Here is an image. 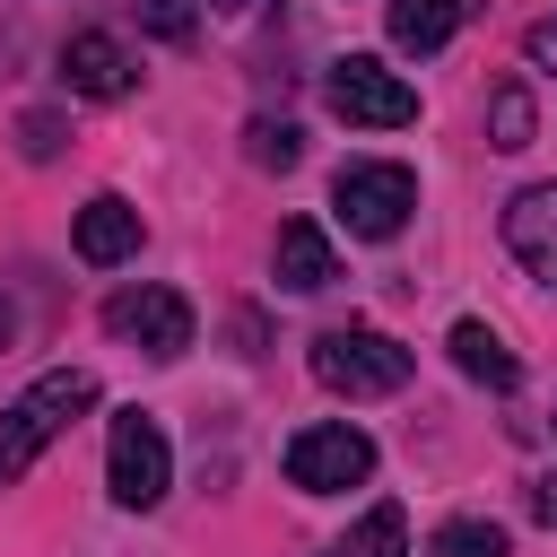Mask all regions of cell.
I'll return each instance as SVG.
<instances>
[{
    "mask_svg": "<svg viewBox=\"0 0 557 557\" xmlns=\"http://www.w3.org/2000/svg\"><path fill=\"white\" fill-rule=\"evenodd\" d=\"M87 409H96V374H87V366L35 374V383L0 409V487H17V479L35 470V453H44L52 435H70Z\"/></svg>",
    "mask_w": 557,
    "mask_h": 557,
    "instance_id": "1",
    "label": "cell"
},
{
    "mask_svg": "<svg viewBox=\"0 0 557 557\" xmlns=\"http://www.w3.org/2000/svg\"><path fill=\"white\" fill-rule=\"evenodd\" d=\"M313 383L322 392H348V400H383L409 383V348L392 331H366V322H339L313 339Z\"/></svg>",
    "mask_w": 557,
    "mask_h": 557,
    "instance_id": "2",
    "label": "cell"
},
{
    "mask_svg": "<svg viewBox=\"0 0 557 557\" xmlns=\"http://www.w3.org/2000/svg\"><path fill=\"white\" fill-rule=\"evenodd\" d=\"M331 209H339V226H348V235L392 244V235L409 226V209H418V174H409V165H374V157H357V165H339Z\"/></svg>",
    "mask_w": 557,
    "mask_h": 557,
    "instance_id": "3",
    "label": "cell"
},
{
    "mask_svg": "<svg viewBox=\"0 0 557 557\" xmlns=\"http://www.w3.org/2000/svg\"><path fill=\"white\" fill-rule=\"evenodd\" d=\"M322 96H331V113H339V122H357V131H400V122H418V87H409L400 70H383L374 52L331 61Z\"/></svg>",
    "mask_w": 557,
    "mask_h": 557,
    "instance_id": "4",
    "label": "cell"
},
{
    "mask_svg": "<svg viewBox=\"0 0 557 557\" xmlns=\"http://www.w3.org/2000/svg\"><path fill=\"white\" fill-rule=\"evenodd\" d=\"M165 479H174V453H165L157 418H148V409H122L113 435H104V487H113V505L148 513V505L165 496Z\"/></svg>",
    "mask_w": 557,
    "mask_h": 557,
    "instance_id": "5",
    "label": "cell"
},
{
    "mask_svg": "<svg viewBox=\"0 0 557 557\" xmlns=\"http://www.w3.org/2000/svg\"><path fill=\"white\" fill-rule=\"evenodd\" d=\"M366 479H374V435H357V426H296L287 435V487L339 496V487H366Z\"/></svg>",
    "mask_w": 557,
    "mask_h": 557,
    "instance_id": "6",
    "label": "cell"
},
{
    "mask_svg": "<svg viewBox=\"0 0 557 557\" xmlns=\"http://www.w3.org/2000/svg\"><path fill=\"white\" fill-rule=\"evenodd\" d=\"M104 331L148 348V357H183L191 348V305L174 287H122V296H104Z\"/></svg>",
    "mask_w": 557,
    "mask_h": 557,
    "instance_id": "7",
    "label": "cell"
},
{
    "mask_svg": "<svg viewBox=\"0 0 557 557\" xmlns=\"http://www.w3.org/2000/svg\"><path fill=\"white\" fill-rule=\"evenodd\" d=\"M61 78H70V96H96V104H113V96H131V52L104 35V26H78L70 44H61Z\"/></svg>",
    "mask_w": 557,
    "mask_h": 557,
    "instance_id": "8",
    "label": "cell"
},
{
    "mask_svg": "<svg viewBox=\"0 0 557 557\" xmlns=\"http://www.w3.org/2000/svg\"><path fill=\"white\" fill-rule=\"evenodd\" d=\"M70 244H78V261H87V270H113V261H131V252H139V209H131L122 191H96V200L78 209Z\"/></svg>",
    "mask_w": 557,
    "mask_h": 557,
    "instance_id": "9",
    "label": "cell"
},
{
    "mask_svg": "<svg viewBox=\"0 0 557 557\" xmlns=\"http://www.w3.org/2000/svg\"><path fill=\"white\" fill-rule=\"evenodd\" d=\"M505 244H513V261H522L531 278H557V183L513 191V209H505Z\"/></svg>",
    "mask_w": 557,
    "mask_h": 557,
    "instance_id": "10",
    "label": "cell"
},
{
    "mask_svg": "<svg viewBox=\"0 0 557 557\" xmlns=\"http://www.w3.org/2000/svg\"><path fill=\"white\" fill-rule=\"evenodd\" d=\"M270 261H278V287H296V296H313V287H331V278H339V252H331V235H322L313 218H287Z\"/></svg>",
    "mask_w": 557,
    "mask_h": 557,
    "instance_id": "11",
    "label": "cell"
},
{
    "mask_svg": "<svg viewBox=\"0 0 557 557\" xmlns=\"http://www.w3.org/2000/svg\"><path fill=\"white\" fill-rule=\"evenodd\" d=\"M453 366L470 374V383H487V392H513L522 383V366H513V348L487 331V322H453Z\"/></svg>",
    "mask_w": 557,
    "mask_h": 557,
    "instance_id": "12",
    "label": "cell"
},
{
    "mask_svg": "<svg viewBox=\"0 0 557 557\" xmlns=\"http://www.w3.org/2000/svg\"><path fill=\"white\" fill-rule=\"evenodd\" d=\"M453 26H461V0H392V44H400V52L453 44Z\"/></svg>",
    "mask_w": 557,
    "mask_h": 557,
    "instance_id": "13",
    "label": "cell"
},
{
    "mask_svg": "<svg viewBox=\"0 0 557 557\" xmlns=\"http://www.w3.org/2000/svg\"><path fill=\"white\" fill-rule=\"evenodd\" d=\"M331 557H409V522H400V505H374Z\"/></svg>",
    "mask_w": 557,
    "mask_h": 557,
    "instance_id": "14",
    "label": "cell"
},
{
    "mask_svg": "<svg viewBox=\"0 0 557 557\" xmlns=\"http://www.w3.org/2000/svg\"><path fill=\"white\" fill-rule=\"evenodd\" d=\"M531 87H496L487 96V131H496V148H531Z\"/></svg>",
    "mask_w": 557,
    "mask_h": 557,
    "instance_id": "15",
    "label": "cell"
},
{
    "mask_svg": "<svg viewBox=\"0 0 557 557\" xmlns=\"http://www.w3.org/2000/svg\"><path fill=\"white\" fill-rule=\"evenodd\" d=\"M244 157H252V165H278V174H287V165L305 157V131H296V122H252V131H244Z\"/></svg>",
    "mask_w": 557,
    "mask_h": 557,
    "instance_id": "16",
    "label": "cell"
},
{
    "mask_svg": "<svg viewBox=\"0 0 557 557\" xmlns=\"http://www.w3.org/2000/svg\"><path fill=\"white\" fill-rule=\"evenodd\" d=\"M426 557H505V531L496 522H444Z\"/></svg>",
    "mask_w": 557,
    "mask_h": 557,
    "instance_id": "17",
    "label": "cell"
},
{
    "mask_svg": "<svg viewBox=\"0 0 557 557\" xmlns=\"http://www.w3.org/2000/svg\"><path fill=\"white\" fill-rule=\"evenodd\" d=\"M139 26H148V35H165V44H191L200 9H191V0H139Z\"/></svg>",
    "mask_w": 557,
    "mask_h": 557,
    "instance_id": "18",
    "label": "cell"
},
{
    "mask_svg": "<svg viewBox=\"0 0 557 557\" xmlns=\"http://www.w3.org/2000/svg\"><path fill=\"white\" fill-rule=\"evenodd\" d=\"M17 148H26V157H61V122H52V113H26V122H17Z\"/></svg>",
    "mask_w": 557,
    "mask_h": 557,
    "instance_id": "19",
    "label": "cell"
},
{
    "mask_svg": "<svg viewBox=\"0 0 557 557\" xmlns=\"http://www.w3.org/2000/svg\"><path fill=\"white\" fill-rule=\"evenodd\" d=\"M522 52H531V70H557V17H548V26H531V35H522Z\"/></svg>",
    "mask_w": 557,
    "mask_h": 557,
    "instance_id": "20",
    "label": "cell"
},
{
    "mask_svg": "<svg viewBox=\"0 0 557 557\" xmlns=\"http://www.w3.org/2000/svg\"><path fill=\"white\" fill-rule=\"evenodd\" d=\"M9 331H17V313H9V296H0V348H9Z\"/></svg>",
    "mask_w": 557,
    "mask_h": 557,
    "instance_id": "21",
    "label": "cell"
},
{
    "mask_svg": "<svg viewBox=\"0 0 557 557\" xmlns=\"http://www.w3.org/2000/svg\"><path fill=\"white\" fill-rule=\"evenodd\" d=\"M209 9H244V0H209Z\"/></svg>",
    "mask_w": 557,
    "mask_h": 557,
    "instance_id": "22",
    "label": "cell"
}]
</instances>
